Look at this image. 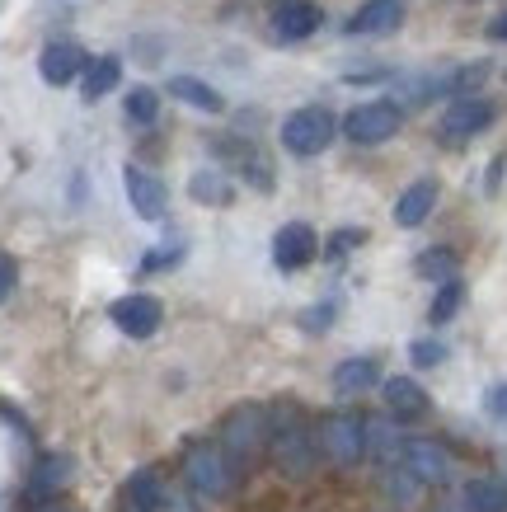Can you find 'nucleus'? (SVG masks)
Returning <instances> with one entry per match:
<instances>
[{
	"instance_id": "obj_1",
	"label": "nucleus",
	"mask_w": 507,
	"mask_h": 512,
	"mask_svg": "<svg viewBox=\"0 0 507 512\" xmlns=\"http://www.w3.org/2000/svg\"><path fill=\"white\" fill-rule=\"evenodd\" d=\"M315 442L320 433H310L301 409H268V451L282 475H310L315 470Z\"/></svg>"
},
{
	"instance_id": "obj_2",
	"label": "nucleus",
	"mask_w": 507,
	"mask_h": 512,
	"mask_svg": "<svg viewBox=\"0 0 507 512\" xmlns=\"http://www.w3.org/2000/svg\"><path fill=\"white\" fill-rule=\"evenodd\" d=\"M216 442L231 456L235 475L245 480L249 470L259 466V456L268 451V409H263V404H240V409H231L226 423H221V433H216Z\"/></svg>"
},
{
	"instance_id": "obj_3",
	"label": "nucleus",
	"mask_w": 507,
	"mask_h": 512,
	"mask_svg": "<svg viewBox=\"0 0 507 512\" xmlns=\"http://www.w3.org/2000/svg\"><path fill=\"white\" fill-rule=\"evenodd\" d=\"M184 480H188V489L202 498H231L240 475H235L231 456L221 451L216 437H198V442H188V451H184Z\"/></svg>"
},
{
	"instance_id": "obj_4",
	"label": "nucleus",
	"mask_w": 507,
	"mask_h": 512,
	"mask_svg": "<svg viewBox=\"0 0 507 512\" xmlns=\"http://www.w3.org/2000/svg\"><path fill=\"white\" fill-rule=\"evenodd\" d=\"M338 123H334V113L320 109V104H306V109H296L287 123H282V146L292 151V156L310 160V156H320L324 146L334 141Z\"/></svg>"
},
{
	"instance_id": "obj_5",
	"label": "nucleus",
	"mask_w": 507,
	"mask_h": 512,
	"mask_svg": "<svg viewBox=\"0 0 507 512\" xmlns=\"http://www.w3.org/2000/svg\"><path fill=\"white\" fill-rule=\"evenodd\" d=\"M320 451L334 466H357L367 456V419L362 414H329L320 423Z\"/></svg>"
},
{
	"instance_id": "obj_6",
	"label": "nucleus",
	"mask_w": 507,
	"mask_h": 512,
	"mask_svg": "<svg viewBox=\"0 0 507 512\" xmlns=\"http://www.w3.org/2000/svg\"><path fill=\"white\" fill-rule=\"evenodd\" d=\"M400 123H404L400 104L376 99V104H362V109L348 113V118H343V132H348V141H357V146H381V141H390L400 132Z\"/></svg>"
},
{
	"instance_id": "obj_7",
	"label": "nucleus",
	"mask_w": 507,
	"mask_h": 512,
	"mask_svg": "<svg viewBox=\"0 0 507 512\" xmlns=\"http://www.w3.org/2000/svg\"><path fill=\"white\" fill-rule=\"evenodd\" d=\"M108 320L123 329L127 339H151L160 320H165V306L146 292H132V296H118L113 306H108Z\"/></svg>"
},
{
	"instance_id": "obj_8",
	"label": "nucleus",
	"mask_w": 507,
	"mask_h": 512,
	"mask_svg": "<svg viewBox=\"0 0 507 512\" xmlns=\"http://www.w3.org/2000/svg\"><path fill=\"white\" fill-rule=\"evenodd\" d=\"M400 466L409 470L418 484H446L451 480V456H446L437 442H423V437H404Z\"/></svg>"
},
{
	"instance_id": "obj_9",
	"label": "nucleus",
	"mask_w": 507,
	"mask_h": 512,
	"mask_svg": "<svg viewBox=\"0 0 507 512\" xmlns=\"http://www.w3.org/2000/svg\"><path fill=\"white\" fill-rule=\"evenodd\" d=\"M315 254H320V240H315V231H310L306 221H287V226L273 235V264L282 268V273L306 268Z\"/></svg>"
},
{
	"instance_id": "obj_10",
	"label": "nucleus",
	"mask_w": 507,
	"mask_h": 512,
	"mask_svg": "<svg viewBox=\"0 0 507 512\" xmlns=\"http://www.w3.org/2000/svg\"><path fill=\"white\" fill-rule=\"evenodd\" d=\"M123 184H127V202H132V212H137L141 221H160V217H165L169 193H165V184H160L155 174H146L141 165H127Z\"/></svg>"
},
{
	"instance_id": "obj_11",
	"label": "nucleus",
	"mask_w": 507,
	"mask_h": 512,
	"mask_svg": "<svg viewBox=\"0 0 507 512\" xmlns=\"http://www.w3.org/2000/svg\"><path fill=\"white\" fill-rule=\"evenodd\" d=\"M489 123H493V104L470 94V99H456V104L442 113V137L446 141H465V137H475V132H484Z\"/></svg>"
},
{
	"instance_id": "obj_12",
	"label": "nucleus",
	"mask_w": 507,
	"mask_h": 512,
	"mask_svg": "<svg viewBox=\"0 0 507 512\" xmlns=\"http://www.w3.org/2000/svg\"><path fill=\"white\" fill-rule=\"evenodd\" d=\"M381 390H385V409H390L400 423H414L428 414V395H423V386L409 381V376H385Z\"/></svg>"
},
{
	"instance_id": "obj_13",
	"label": "nucleus",
	"mask_w": 507,
	"mask_h": 512,
	"mask_svg": "<svg viewBox=\"0 0 507 512\" xmlns=\"http://www.w3.org/2000/svg\"><path fill=\"white\" fill-rule=\"evenodd\" d=\"M320 5H310V0H292V5H282L273 15V38L277 43H301L310 33L320 29Z\"/></svg>"
},
{
	"instance_id": "obj_14",
	"label": "nucleus",
	"mask_w": 507,
	"mask_h": 512,
	"mask_svg": "<svg viewBox=\"0 0 507 512\" xmlns=\"http://www.w3.org/2000/svg\"><path fill=\"white\" fill-rule=\"evenodd\" d=\"M38 71H43L47 85H71V80L85 71V52H80L76 43H47Z\"/></svg>"
},
{
	"instance_id": "obj_15",
	"label": "nucleus",
	"mask_w": 507,
	"mask_h": 512,
	"mask_svg": "<svg viewBox=\"0 0 507 512\" xmlns=\"http://www.w3.org/2000/svg\"><path fill=\"white\" fill-rule=\"evenodd\" d=\"M400 24H404L400 0H367V5L348 19V33H395Z\"/></svg>"
},
{
	"instance_id": "obj_16",
	"label": "nucleus",
	"mask_w": 507,
	"mask_h": 512,
	"mask_svg": "<svg viewBox=\"0 0 507 512\" xmlns=\"http://www.w3.org/2000/svg\"><path fill=\"white\" fill-rule=\"evenodd\" d=\"M432 207H437V184H432V179H418V184H409L400 193V202H395V221H400V226H423Z\"/></svg>"
},
{
	"instance_id": "obj_17",
	"label": "nucleus",
	"mask_w": 507,
	"mask_h": 512,
	"mask_svg": "<svg viewBox=\"0 0 507 512\" xmlns=\"http://www.w3.org/2000/svg\"><path fill=\"white\" fill-rule=\"evenodd\" d=\"M376 381H381V362L376 357H348V362L334 367V390H343V395H362Z\"/></svg>"
},
{
	"instance_id": "obj_18",
	"label": "nucleus",
	"mask_w": 507,
	"mask_h": 512,
	"mask_svg": "<svg viewBox=\"0 0 507 512\" xmlns=\"http://www.w3.org/2000/svg\"><path fill=\"white\" fill-rule=\"evenodd\" d=\"M169 94H174L179 104H193V109H202V113L226 109V104H221V94H216L207 80H198V76H174L169 80Z\"/></svg>"
},
{
	"instance_id": "obj_19",
	"label": "nucleus",
	"mask_w": 507,
	"mask_h": 512,
	"mask_svg": "<svg viewBox=\"0 0 507 512\" xmlns=\"http://www.w3.org/2000/svg\"><path fill=\"white\" fill-rule=\"evenodd\" d=\"M188 193H193L202 207H231V198H235L231 179H226L221 170H198L193 179H188Z\"/></svg>"
},
{
	"instance_id": "obj_20",
	"label": "nucleus",
	"mask_w": 507,
	"mask_h": 512,
	"mask_svg": "<svg viewBox=\"0 0 507 512\" xmlns=\"http://www.w3.org/2000/svg\"><path fill=\"white\" fill-rule=\"evenodd\" d=\"M118 76H123V62H118V57H94V62L85 66V85H80V94L94 104V99H104V94L118 85Z\"/></svg>"
},
{
	"instance_id": "obj_21",
	"label": "nucleus",
	"mask_w": 507,
	"mask_h": 512,
	"mask_svg": "<svg viewBox=\"0 0 507 512\" xmlns=\"http://www.w3.org/2000/svg\"><path fill=\"white\" fill-rule=\"evenodd\" d=\"M165 484H160V470H137L132 480H127V503H137V508L146 512H160V503H165Z\"/></svg>"
},
{
	"instance_id": "obj_22",
	"label": "nucleus",
	"mask_w": 507,
	"mask_h": 512,
	"mask_svg": "<svg viewBox=\"0 0 507 512\" xmlns=\"http://www.w3.org/2000/svg\"><path fill=\"white\" fill-rule=\"evenodd\" d=\"M400 447H404V433L395 423L385 419H367V451L376 461H400Z\"/></svg>"
},
{
	"instance_id": "obj_23",
	"label": "nucleus",
	"mask_w": 507,
	"mask_h": 512,
	"mask_svg": "<svg viewBox=\"0 0 507 512\" xmlns=\"http://www.w3.org/2000/svg\"><path fill=\"white\" fill-rule=\"evenodd\" d=\"M465 508L470 512H507V484L503 480H470L465 484Z\"/></svg>"
},
{
	"instance_id": "obj_24",
	"label": "nucleus",
	"mask_w": 507,
	"mask_h": 512,
	"mask_svg": "<svg viewBox=\"0 0 507 512\" xmlns=\"http://www.w3.org/2000/svg\"><path fill=\"white\" fill-rule=\"evenodd\" d=\"M66 480H71V461H66V456H47L43 466H38V475L29 480V494L33 498H47L52 489H62Z\"/></svg>"
},
{
	"instance_id": "obj_25",
	"label": "nucleus",
	"mask_w": 507,
	"mask_h": 512,
	"mask_svg": "<svg viewBox=\"0 0 507 512\" xmlns=\"http://www.w3.org/2000/svg\"><path fill=\"white\" fill-rule=\"evenodd\" d=\"M418 278L428 282H451L456 278V254L451 249H428V254H418Z\"/></svg>"
},
{
	"instance_id": "obj_26",
	"label": "nucleus",
	"mask_w": 507,
	"mask_h": 512,
	"mask_svg": "<svg viewBox=\"0 0 507 512\" xmlns=\"http://www.w3.org/2000/svg\"><path fill=\"white\" fill-rule=\"evenodd\" d=\"M155 113H160V94H155L151 85H137V90L127 94V118L137 127H151Z\"/></svg>"
},
{
	"instance_id": "obj_27",
	"label": "nucleus",
	"mask_w": 507,
	"mask_h": 512,
	"mask_svg": "<svg viewBox=\"0 0 507 512\" xmlns=\"http://www.w3.org/2000/svg\"><path fill=\"white\" fill-rule=\"evenodd\" d=\"M461 301H465V287L456 278L451 282H442V292H437V301H432V311H428V320L432 325H446L451 315L461 311Z\"/></svg>"
},
{
	"instance_id": "obj_28",
	"label": "nucleus",
	"mask_w": 507,
	"mask_h": 512,
	"mask_svg": "<svg viewBox=\"0 0 507 512\" xmlns=\"http://www.w3.org/2000/svg\"><path fill=\"white\" fill-rule=\"evenodd\" d=\"M179 259H184V240H169L165 249H155V254L141 259V273H160L165 264H179Z\"/></svg>"
},
{
	"instance_id": "obj_29",
	"label": "nucleus",
	"mask_w": 507,
	"mask_h": 512,
	"mask_svg": "<svg viewBox=\"0 0 507 512\" xmlns=\"http://www.w3.org/2000/svg\"><path fill=\"white\" fill-rule=\"evenodd\" d=\"M418 489H423V484L404 466H395V475H390V498H395V503H409V498H418Z\"/></svg>"
},
{
	"instance_id": "obj_30",
	"label": "nucleus",
	"mask_w": 507,
	"mask_h": 512,
	"mask_svg": "<svg viewBox=\"0 0 507 512\" xmlns=\"http://www.w3.org/2000/svg\"><path fill=\"white\" fill-rule=\"evenodd\" d=\"M409 353H414V362H418V367H437V362H442V357H446V348H442V343H437V339H418L414 348H409Z\"/></svg>"
},
{
	"instance_id": "obj_31",
	"label": "nucleus",
	"mask_w": 507,
	"mask_h": 512,
	"mask_svg": "<svg viewBox=\"0 0 507 512\" xmlns=\"http://www.w3.org/2000/svg\"><path fill=\"white\" fill-rule=\"evenodd\" d=\"M367 240V231H357V226H348V231H338L334 240H329V259H338V254H348V249H357Z\"/></svg>"
},
{
	"instance_id": "obj_32",
	"label": "nucleus",
	"mask_w": 507,
	"mask_h": 512,
	"mask_svg": "<svg viewBox=\"0 0 507 512\" xmlns=\"http://www.w3.org/2000/svg\"><path fill=\"white\" fill-rule=\"evenodd\" d=\"M301 325L315 329V334H320V329H329V325H334V301H320L315 311H306V315H301Z\"/></svg>"
},
{
	"instance_id": "obj_33",
	"label": "nucleus",
	"mask_w": 507,
	"mask_h": 512,
	"mask_svg": "<svg viewBox=\"0 0 507 512\" xmlns=\"http://www.w3.org/2000/svg\"><path fill=\"white\" fill-rule=\"evenodd\" d=\"M484 409H489V419H498L507 428V381H503V386H493L489 395H484Z\"/></svg>"
},
{
	"instance_id": "obj_34",
	"label": "nucleus",
	"mask_w": 507,
	"mask_h": 512,
	"mask_svg": "<svg viewBox=\"0 0 507 512\" xmlns=\"http://www.w3.org/2000/svg\"><path fill=\"white\" fill-rule=\"evenodd\" d=\"M10 287H15V264H10V259H0V301L10 296Z\"/></svg>"
},
{
	"instance_id": "obj_35",
	"label": "nucleus",
	"mask_w": 507,
	"mask_h": 512,
	"mask_svg": "<svg viewBox=\"0 0 507 512\" xmlns=\"http://www.w3.org/2000/svg\"><path fill=\"white\" fill-rule=\"evenodd\" d=\"M489 38H493V43H507V10L489 24Z\"/></svg>"
},
{
	"instance_id": "obj_36",
	"label": "nucleus",
	"mask_w": 507,
	"mask_h": 512,
	"mask_svg": "<svg viewBox=\"0 0 507 512\" xmlns=\"http://www.w3.org/2000/svg\"><path fill=\"white\" fill-rule=\"evenodd\" d=\"M437 512H470V508H456V503H446V508H437Z\"/></svg>"
},
{
	"instance_id": "obj_37",
	"label": "nucleus",
	"mask_w": 507,
	"mask_h": 512,
	"mask_svg": "<svg viewBox=\"0 0 507 512\" xmlns=\"http://www.w3.org/2000/svg\"><path fill=\"white\" fill-rule=\"evenodd\" d=\"M123 512H146V508H137V503H123Z\"/></svg>"
}]
</instances>
